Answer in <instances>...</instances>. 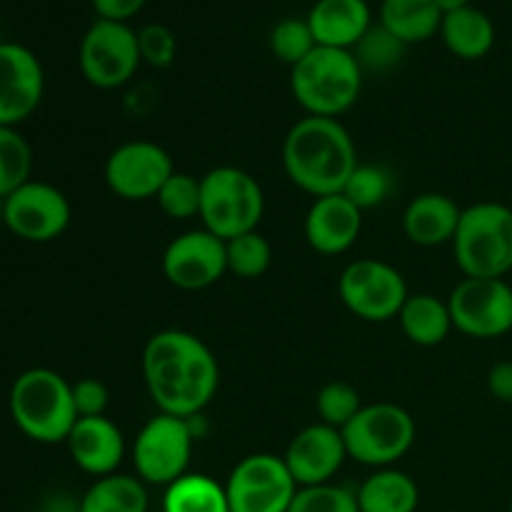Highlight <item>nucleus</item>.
<instances>
[{
    "mask_svg": "<svg viewBox=\"0 0 512 512\" xmlns=\"http://www.w3.org/2000/svg\"><path fill=\"white\" fill-rule=\"evenodd\" d=\"M143 375L160 413L193 420L215 398L218 358L188 330H160L143 350Z\"/></svg>",
    "mask_w": 512,
    "mask_h": 512,
    "instance_id": "obj_1",
    "label": "nucleus"
},
{
    "mask_svg": "<svg viewBox=\"0 0 512 512\" xmlns=\"http://www.w3.org/2000/svg\"><path fill=\"white\" fill-rule=\"evenodd\" d=\"M283 168L313 198L343 193L358 168V148L338 118L305 115L283 140Z\"/></svg>",
    "mask_w": 512,
    "mask_h": 512,
    "instance_id": "obj_2",
    "label": "nucleus"
},
{
    "mask_svg": "<svg viewBox=\"0 0 512 512\" xmlns=\"http://www.w3.org/2000/svg\"><path fill=\"white\" fill-rule=\"evenodd\" d=\"M10 415L25 438L43 445L65 443L78 423L73 383L48 368H30L10 388Z\"/></svg>",
    "mask_w": 512,
    "mask_h": 512,
    "instance_id": "obj_3",
    "label": "nucleus"
},
{
    "mask_svg": "<svg viewBox=\"0 0 512 512\" xmlns=\"http://www.w3.org/2000/svg\"><path fill=\"white\" fill-rule=\"evenodd\" d=\"M290 90L308 115L338 118L358 103L363 68L353 50L318 45L308 58L290 68Z\"/></svg>",
    "mask_w": 512,
    "mask_h": 512,
    "instance_id": "obj_4",
    "label": "nucleus"
},
{
    "mask_svg": "<svg viewBox=\"0 0 512 512\" xmlns=\"http://www.w3.org/2000/svg\"><path fill=\"white\" fill-rule=\"evenodd\" d=\"M453 250L465 278H505L512 270V210L503 203L465 208Z\"/></svg>",
    "mask_w": 512,
    "mask_h": 512,
    "instance_id": "obj_5",
    "label": "nucleus"
},
{
    "mask_svg": "<svg viewBox=\"0 0 512 512\" xmlns=\"http://www.w3.org/2000/svg\"><path fill=\"white\" fill-rule=\"evenodd\" d=\"M203 198L200 215L203 228L220 240H233L238 235L258 230L265 213V195L258 180L243 168L220 165L200 178Z\"/></svg>",
    "mask_w": 512,
    "mask_h": 512,
    "instance_id": "obj_6",
    "label": "nucleus"
},
{
    "mask_svg": "<svg viewBox=\"0 0 512 512\" xmlns=\"http://www.w3.org/2000/svg\"><path fill=\"white\" fill-rule=\"evenodd\" d=\"M348 458L370 468H390L415 443V420L395 403L363 405L343 430Z\"/></svg>",
    "mask_w": 512,
    "mask_h": 512,
    "instance_id": "obj_7",
    "label": "nucleus"
},
{
    "mask_svg": "<svg viewBox=\"0 0 512 512\" xmlns=\"http://www.w3.org/2000/svg\"><path fill=\"white\" fill-rule=\"evenodd\" d=\"M193 425L178 415L158 413L140 428L133 443V465L145 485H173L188 473L193 455Z\"/></svg>",
    "mask_w": 512,
    "mask_h": 512,
    "instance_id": "obj_8",
    "label": "nucleus"
},
{
    "mask_svg": "<svg viewBox=\"0 0 512 512\" xmlns=\"http://www.w3.org/2000/svg\"><path fill=\"white\" fill-rule=\"evenodd\" d=\"M338 293L345 308L368 323H388L398 318L410 295L403 273L378 258H360L345 265Z\"/></svg>",
    "mask_w": 512,
    "mask_h": 512,
    "instance_id": "obj_9",
    "label": "nucleus"
},
{
    "mask_svg": "<svg viewBox=\"0 0 512 512\" xmlns=\"http://www.w3.org/2000/svg\"><path fill=\"white\" fill-rule=\"evenodd\" d=\"M78 63L85 80L100 90H113L128 83L140 68L138 33L128 23L95 20L83 35Z\"/></svg>",
    "mask_w": 512,
    "mask_h": 512,
    "instance_id": "obj_10",
    "label": "nucleus"
},
{
    "mask_svg": "<svg viewBox=\"0 0 512 512\" xmlns=\"http://www.w3.org/2000/svg\"><path fill=\"white\" fill-rule=\"evenodd\" d=\"M230 512H288L298 483L283 458L255 453L240 460L225 483Z\"/></svg>",
    "mask_w": 512,
    "mask_h": 512,
    "instance_id": "obj_11",
    "label": "nucleus"
},
{
    "mask_svg": "<svg viewBox=\"0 0 512 512\" xmlns=\"http://www.w3.org/2000/svg\"><path fill=\"white\" fill-rule=\"evenodd\" d=\"M453 328L493 340L512 330V285L503 278H463L448 298Z\"/></svg>",
    "mask_w": 512,
    "mask_h": 512,
    "instance_id": "obj_12",
    "label": "nucleus"
},
{
    "mask_svg": "<svg viewBox=\"0 0 512 512\" xmlns=\"http://www.w3.org/2000/svg\"><path fill=\"white\" fill-rule=\"evenodd\" d=\"M68 198L63 190L40 180H28L3 200V223L28 243H50L70 225Z\"/></svg>",
    "mask_w": 512,
    "mask_h": 512,
    "instance_id": "obj_13",
    "label": "nucleus"
},
{
    "mask_svg": "<svg viewBox=\"0 0 512 512\" xmlns=\"http://www.w3.org/2000/svg\"><path fill=\"white\" fill-rule=\"evenodd\" d=\"M175 173L168 150L150 140L118 145L105 160V183L123 200H150Z\"/></svg>",
    "mask_w": 512,
    "mask_h": 512,
    "instance_id": "obj_14",
    "label": "nucleus"
},
{
    "mask_svg": "<svg viewBox=\"0 0 512 512\" xmlns=\"http://www.w3.org/2000/svg\"><path fill=\"white\" fill-rule=\"evenodd\" d=\"M163 273L180 290H205L228 273L225 240L210 230H188L163 253Z\"/></svg>",
    "mask_w": 512,
    "mask_h": 512,
    "instance_id": "obj_15",
    "label": "nucleus"
},
{
    "mask_svg": "<svg viewBox=\"0 0 512 512\" xmlns=\"http://www.w3.org/2000/svg\"><path fill=\"white\" fill-rule=\"evenodd\" d=\"M45 73L38 55L20 43H0V125L15 128L43 100Z\"/></svg>",
    "mask_w": 512,
    "mask_h": 512,
    "instance_id": "obj_16",
    "label": "nucleus"
},
{
    "mask_svg": "<svg viewBox=\"0 0 512 512\" xmlns=\"http://www.w3.org/2000/svg\"><path fill=\"white\" fill-rule=\"evenodd\" d=\"M348 458L343 433L325 423L308 425L290 440L283 460L298 488L333 483L338 470Z\"/></svg>",
    "mask_w": 512,
    "mask_h": 512,
    "instance_id": "obj_17",
    "label": "nucleus"
},
{
    "mask_svg": "<svg viewBox=\"0 0 512 512\" xmlns=\"http://www.w3.org/2000/svg\"><path fill=\"white\" fill-rule=\"evenodd\" d=\"M363 230V210L343 193L315 198L305 215V240L320 255H340L355 245Z\"/></svg>",
    "mask_w": 512,
    "mask_h": 512,
    "instance_id": "obj_18",
    "label": "nucleus"
},
{
    "mask_svg": "<svg viewBox=\"0 0 512 512\" xmlns=\"http://www.w3.org/2000/svg\"><path fill=\"white\" fill-rule=\"evenodd\" d=\"M65 443H68L73 463L95 478L118 473V465L125 458L123 430L105 415L78 418Z\"/></svg>",
    "mask_w": 512,
    "mask_h": 512,
    "instance_id": "obj_19",
    "label": "nucleus"
},
{
    "mask_svg": "<svg viewBox=\"0 0 512 512\" xmlns=\"http://www.w3.org/2000/svg\"><path fill=\"white\" fill-rule=\"evenodd\" d=\"M315 43L323 48L353 50L373 25L365 0H318L308 13Z\"/></svg>",
    "mask_w": 512,
    "mask_h": 512,
    "instance_id": "obj_20",
    "label": "nucleus"
},
{
    "mask_svg": "<svg viewBox=\"0 0 512 512\" xmlns=\"http://www.w3.org/2000/svg\"><path fill=\"white\" fill-rule=\"evenodd\" d=\"M460 215H463V210L450 195L423 193L410 200L408 208H405L403 230L410 243L435 248V245L453 243Z\"/></svg>",
    "mask_w": 512,
    "mask_h": 512,
    "instance_id": "obj_21",
    "label": "nucleus"
},
{
    "mask_svg": "<svg viewBox=\"0 0 512 512\" xmlns=\"http://www.w3.org/2000/svg\"><path fill=\"white\" fill-rule=\"evenodd\" d=\"M440 38L455 58L480 60L493 50L495 25L488 13H483L475 5H468V8L443 15Z\"/></svg>",
    "mask_w": 512,
    "mask_h": 512,
    "instance_id": "obj_22",
    "label": "nucleus"
},
{
    "mask_svg": "<svg viewBox=\"0 0 512 512\" xmlns=\"http://www.w3.org/2000/svg\"><path fill=\"white\" fill-rule=\"evenodd\" d=\"M398 320L405 338L420 348H435L453 330L448 300H440L438 295L430 293L408 295L403 310L398 313Z\"/></svg>",
    "mask_w": 512,
    "mask_h": 512,
    "instance_id": "obj_23",
    "label": "nucleus"
},
{
    "mask_svg": "<svg viewBox=\"0 0 512 512\" xmlns=\"http://www.w3.org/2000/svg\"><path fill=\"white\" fill-rule=\"evenodd\" d=\"M355 493L360 512H415L420 503L418 483L395 468L375 470Z\"/></svg>",
    "mask_w": 512,
    "mask_h": 512,
    "instance_id": "obj_24",
    "label": "nucleus"
},
{
    "mask_svg": "<svg viewBox=\"0 0 512 512\" xmlns=\"http://www.w3.org/2000/svg\"><path fill=\"white\" fill-rule=\"evenodd\" d=\"M380 25L405 45H415L440 33L443 13L435 0H383Z\"/></svg>",
    "mask_w": 512,
    "mask_h": 512,
    "instance_id": "obj_25",
    "label": "nucleus"
},
{
    "mask_svg": "<svg viewBox=\"0 0 512 512\" xmlns=\"http://www.w3.org/2000/svg\"><path fill=\"white\" fill-rule=\"evenodd\" d=\"M80 512H148V490L133 475H105L85 490L78 503Z\"/></svg>",
    "mask_w": 512,
    "mask_h": 512,
    "instance_id": "obj_26",
    "label": "nucleus"
},
{
    "mask_svg": "<svg viewBox=\"0 0 512 512\" xmlns=\"http://www.w3.org/2000/svg\"><path fill=\"white\" fill-rule=\"evenodd\" d=\"M163 512H230L225 485L203 473H185L165 488Z\"/></svg>",
    "mask_w": 512,
    "mask_h": 512,
    "instance_id": "obj_27",
    "label": "nucleus"
},
{
    "mask_svg": "<svg viewBox=\"0 0 512 512\" xmlns=\"http://www.w3.org/2000/svg\"><path fill=\"white\" fill-rule=\"evenodd\" d=\"M33 173V148L15 128L0 125V198L28 183Z\"/></svg>",
    "mask_w": 512,
    "mask_h": 512,
    "instance_id": "obj_28",
    "label": "nucleus"
},
{
    "mask_svg": "<svg viewBox=\"0 0 512 512\" xmlns=\"http://www.w3.org/2000/svg\"><path fill=\"white\" fill-rule=\"evenodd\" d=\"M225 255H228V273L243 280L260 278L268 273L270 263H273V248L258 230L225 240Z\"/></svg>",
    "mask_w": 512,
    "mask_h": 512,
    "instance_id": "obj_29",
    "label": "nucleus"
},
{
    "mask_svg": "<svg viewBox=\"0 0 512 512\" xmlns=\"http://www.w3.org/2000/svg\"><path fill=\"white\" fill-rule=\"evenodd\" d=\"M405 48L408 45L403 40L395 38L390 30H385L383 25H370L368 33L360 38V43L353 48L355 60L358 65L370 73H388V70L398 68L400 60H403Z\"/></svg>",
    "mask_w": 512,
    "mask_h": 512,
    "instance_id": "obj_30",
    "label": "nucleus"
},
{
    "mask_svg": "<svg viewBox=\"0 0 512 512\" xmlns=\"http://www.w3.org/2000/svg\"><path fill=\"white\" fill-rule=\"evenodd\" d=\"M200 198H203V188H200V178L190 173H180L175 170L160 193L155 195L160 210L173 220H190L200 215Z\"/></svg>",
    "mask_w": 512,
    "mask_h": 512,
    "instance_id": "obj_31",
    "label": "nucleus"
},
{
    "mask_svg": "<svg viewBox=\"0 0 512 512\" xmlns=\"http://www.w3.org/2000/svg\"><path fill=\"white\" fill-rule=\"evenodd\" d=\"M315 48L318 43H315L308 18H285L270 30V50L280 63L290 65V68L308 58Z\"/></svg>",
    "mask_w": 512,
    "mask_h": 512,
    "instance_id": "obj_32",
    "label": "nucleus"
},
{
    "mask_svg": "<svg viewBox=\"0 0 512 512\" xmlns=\"http://www.w3.org/2000/svg\"><path fill=\"white\" fill-rule=\"evenodd\" d=\"M360 408H363L360 393L350 383H343V380H333V383L323 385L318 390V398H315L320 423L338 430H343L360 413Z\"/></svg>",
    "mask_w": 512,
    "mask_h": 512,
    "instance_id": "obj_33",
    "label": "nucleus"
},
{
    "mask_svg": "<svg viewBox=\"0 0 512 512\" xmlns=\"http://www.w3.org/2000/svg\"><path fill=\"white\" fill-rule=\"evenodd\" d=\"M390 175L388 170L380 168V165L370 163H358V168L353 170V175L345 183L343 195L365 213L370 208H378L380 203H385V198L390 195Z\"/></svg>",
    "mask_w": 512,
    "mask_h": 512,
    "instance_id": "obj_34",
    "label": "nucleus"
},
{
    "mask_svg": "<svg viewBox=\"0 0 512 512\" xmlns=\"http://www.w3.org/2000/svg\"><path fill=\"white\" fill-rule=\"evenodd\" d=\"M288 512H360L358 493L335 483L298 488Z\"/></svg>",
    "mask_w": 512,
    "mask_h": 512,
    "instance_id": "obj_35",
    "label": "nucleus"
},
{
    "mask_svg": "<svg viewBox=\"0 0 512 512\" xmlns=\"http://www.w3.org/2000/svg\"><path fill=\"white\" fill-rule=\"evenodd\" d=\"M140 60L150 68H168L178 55V40L173 30L163 23H148L138 30Z\"/></svg>",
    "mask_w": 512,
    "mask_h": 512,
    "instance_id": "obj_36",
    "label": "nucleus"
},
{
    "mask_svg": "<svg viewBox=\"0 0 512 512\" xmlns=\"http://www.w3.org/2000/svg\"><path fill=\"white\" fill-rule=\"evenodd\" d=\"M73 403L78 418H98L105 415L110 403L108 385L98 378H83L73 383Z\"/></svg>",
    "mask_w": 512,
    "mask_h": 512,
    "instance_id": "obj_37",
    "label": "nucleus"
},
{
    "mask_svg": "<svg viewBox=\"0 0 512 512\" xmlns=\"http://www.w3.org/2000/svg\"><path fill=\"white\" fill-rule=\"evenodd\" d=\"M148 0H93V10L100 20H113V23H128L130 18L143 10Z\"/></svg>",
    "mask_w": 512,
    "mask_h": 512,
    "instance_id": "obj_38",
    "label": "nucleus"
},
{
    "mask_svg": "<svg viewBox=\"0 0 512 512\" xmlns=\"http://www.w3.org/2000/svg\"><path fill=\"white\" fill-rule=\"evenodd\" d=\"M488 390L500 403H512V360H500L490 368Z\"/></svg>",
    "mask_w": 512,
    "mask_h": 512,
    "instance_id": "obj_39",
    "label": "nucleus"
},
{
    "mask_svg": "<svg viewBox=\"0 0 512 512\" xmlns=\"http://www.w3.org/2000/svg\"><path fill=\"white\" fill-rule=\"evenodd\" d=\"M435 5L440 8V13L448 15V13H455V10H460V8H468L470 0H435Z\"/></svg>",
    "mask_w": 512,
    "mask_h": 512,
    "instance_id": "obj_40",
    "label": "nucleus"
},
{
    "mask_svg": "<svg viewBox=\"0 0 512 512\" xmlns=\"http://www.w3.org/2000/svg\"><path fill=\"white\" fill-rule=\"evenodd\" d=\"M510 512H512V500H510Z\"/></svg>",
    "mask_w": 512,
    "mask_h": 512,
    "instance_id": "obj_41",
    "label": "nucleus"
}]
</instances>
